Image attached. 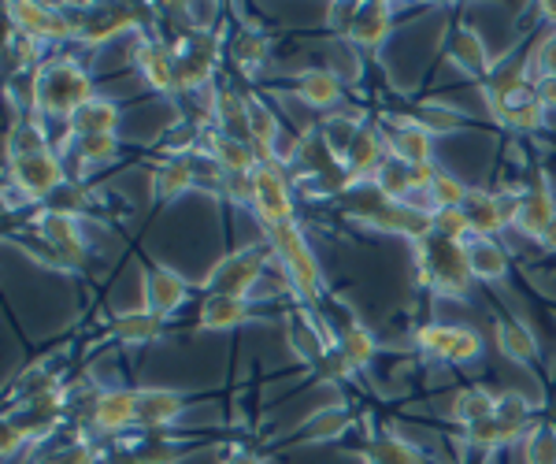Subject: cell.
Instances as JSON below:
<instances>
[{
  "label": "cell",
  "instance_id": "36",
  "mask_svg": "<svg viewBox=\"0 0 556 464\" xmlns=\"http://www.w3.org/2000/svg\"><path fill=\"white\" fill-rule=\"evenodd\" d=\"M267 49H271L267 34H256V30L253 34H238V38L227 45L230 64H235L241 75H256V71L267 64Z\"/></svg>",
  "mask_w": 556,
  "mask_h": 464
},
{
  "label": "cell",
  "instance_id": "37",
  "mask_svg": "<svg viewBox=\"0 0 556 464\" xmlns=\"http://www.w3.org/2000/svg\"><path fill=\"white\" fill-rule=\"evenodd\" d=\"M456 331L460 327H450V324H427L416 331V346L427 361H453V346H456Z\"/></svg>",
  "mask_w": 556,
  "mask_h": 464
},
{
  "label": "cell",
  "instance_id": "26",
  "mask_svg": "<svg viewBox=\"0 0 556 464\" xmlns=\"http://www.w3.org/2000/svg\"><path fill=\"white\" fill-rule=\"evenodd\" d=\"M115 127H119V104L108 97H93L67 120L71 138H101V134H115Z\"/></svg>",
  "mask_w": 556,
  "mask_h": 464
},
{
  "label": "cell",
  "instance_id": "41",
  "mask_svg": "<svg viewBox=\"0 0 556 464\" xmlns=\"http://www.w3.org/2000/svg\"><path fill=\"white\" fill-rule=\"evenodd\" d=\"M464 435H468V442L479 446V450H497V446L516 442L523 431H519V427H508L505 421H497V416H490V421H482V424L464 427Z\"/></svg>",
  "mask_w": 556,
  "mask_h": 464
},
{
  "label": "cell",
  "instance_id": "54",
  "mask_svg": "<svg viewBox=\"0 0 556 464\" xmlns=\"http://www.w3.org/2000/svg\"><path fill=\"white\" fill-rule=\"evenodd\" d=\"M538 15H542L545 23H553V30H556V0H545V4H538Z\"/></svg>",
  "mask_w": 556,
  "mask_h": 464
},
{
  "label": "cell",
  "instance_id": "28",
  "mask_svg": "<svg viewBox=\"0 0 556 464\" xmlns=\"http://www.w3.org/2000/svg\"><path fill=\"white\" fill-rule=\"evenodd\" d=\"M464 249H468V264H471V275L475 279H505L508 275V253L505 246L497 242V238H468L464 242Z\"/></svg>",
  "mask_w": 556,
  "mask_h": 464
},
{
  "label": "cell",
  "instance_id": "29",
  "mask_svg": "<svg viewBox=\"0 0 556 464\" xmlns=\"http://www.w3.org/2000/svg\"><path fill=\"white\" fill-rule=\"evenodd\" d=\"M450 416L460 427H471V424H482L490 416H497V394L486 387H464L453 394V409Z\"/></svg>",
  "mask_w": 556,
  "mask_h": 464
},
{
  "label": "cell",
  "instance_id": "21",
  "mask_svg": "<svg viewBox=\"0 0 556 464\" xmlns=\"http://www.w3.org/2000/svg\"><path fill=\"white\" fill-rule=\"evenodd\" d=\"M556 223V198L549 186H531V190H519V212H516V230H523L527 238H542Z\"/></svg>",
  "mask_w": 556,
  "mask_h": 464
},
{
  "label": "cell",
  "instance_id": "38",
  "mask_svg": "<svg viewBox=\"0 0 556 464\" xmlns=\"http://www.w3.org/2000/svg\"><path fill=\"white\" fill-rule=\"evenodd\" d=\"M468 186L460 183L456 175L450 172H442L438 167V175H434V183H430V190H427V209L430 212H442V209H464V201H468Z\"/></svg>",
  "mask_w": 556,
  "mask_h": 464
},
{
  "label": "cell",
  "instance_id": "18",
  "mask_svg": "<svg viewBox=\"0 0 556 464\" xmlns=\"http://www.w3.org/2000/svg\"><path fill=\"white\" fill-rule=\"evenodd\" d=\"M393 123H397V127L386 134L390 156L405 160V164H416V167L434 164V134H427L416 120H393Z\"/></svg>",
  "mask_w": 556,
  "mask_h": 464
},
{
  "label": "cell",
  "instance_id": "14",
  "mask_svg": "<svg viewBox=\"0 0 556 464\" xmlns=\"http://www.w3.org/2000/svg\"><path fill=\"white\" fill-rule=\"evenodd\" d=\"M89 421L104 435H123L138 427V390H101L89 405Z\"/></svg>",
  "mask_w": 556,
  "mask_h": 464
},
{
  "label": "cell",
  "instance_id": "31",
  "mask_svg": "<svg viewBox=\"0 0 556 464\" xmlns=\"http://www.w3.org/2000/svg\"><path fill=\"white\" fill-rule=\"evenodd\" d=\"M367 461L371 464H427V453L416 442H408L397 431H382L375 435L367 446Z\"/></svg>",
  "mask_w": 556,
  "mask_h": 464
},
{
  "label": "cell",
  "instance_id": "23",
  "mask_svg": "<svg viewBox=\"0 0 556 464\" xmlns=\"http://www.w3.org/2000/svg\"><path fill=\"white\" fill-rule=\"evenodd\" d=\"M208 112L215 120V130L230 134V138H238V141H253V134H249V97L245 93H238V89H230V86L215 89Z\"/></svg>",
  "mask_w": 556,
  "mask_h": 464
},
{
  "label": "cell",
  "instance_id": "7",
  "mask_svg": "<svg viewBox=\"0 0 556 464\" xmlns=\"http://www.w3.org/2000/svg\"><path fill=\"white\" fill-rule=\"evenodd\" d=\"M267 253H271V246H245V249H235V253H227L208 275H204V283H201L204 293L249 298L253 287L260 283V275H264V267H267Z\"/></svg>",
  "mask_w": 556,
  "mask_h": 464
},
{
  "label": "cell",
  "instance_id": "51",
  "mask_svg": "<svg viewBox=\"0 0 556 464\" xmlns=\"http://www.w3.org/2000/svg\"><path fill=\"white\" fill-rule=\"evenodd\" d=\"M26 446H30V435H26L15 421H4V442H0V453H4V457L12 461L15 453L26 450Z\"/></svg>",
  "mask_w": 556,
  "mask_h": 464
},
{
  "label": "cell",
  "instance_id": "40",
  "mask_svg": "<svg viewBox=\"0 0 556 464\" xmlns=\"http://www.w3.org/2000/svg\"><path fill=\"white\" fill-rule=\"evenodd\" d=\"M349 424H353V416H349L345 405H327L323 413H316L308 424H304V439H312V442L338 439V435L349 431Z\"/></svg>",
  "mask_w": 556,
  "mask_h": 464
},
{
  "label": "cell",
  "instance_id": "30",
  "mask_svg": "<svg viewBox=\"0 0 556 464\" xmlns=\"http://www.w3.org/2000/svg\"><path fill=\"white\" fill-rule=\"evenodd\" d=\"M164 324L167 319L156 316V312L130 309L112 319V338H119V342H156V338L164 335Z\"/></svg>",
  "mask_w": 556,
  "mask_h": 464
},
{
  "label": "cell",
  "instance_id": "2",
  "mask_svg": "<svg viewBox=\"0 0 556 464\" xmlns=\"http://www.w3.org/2000/svg\"><path fill=\"white\" fill-rule=\"evenodd\" d=\"M93 78L67 57L41 60L30 78V109L45 120H71L83 104L93 101Z\"/></svg>",
  "mask_w": 556,
  "mask_h": 464
},
{
  "label": "cell",
  "instance_id": "24",
  "mask_svg": "<svg viewBox=\"0 0 556 464\" xmlns=\"http://www.w3.org/2000/svg\"><path fill=\"white\" fill-rule=\"evenodd\" d=\"M293 93H298L308 109H338V104H342V78L330 67H308L293 78Z\"/></svg>",
  "mask_w": 556,
  "mask_h": 464
},
{
  "label": "cell",
  "instance_id": "25",
  "mask_svg": "<svg viewBox=\"0 0 556 464\" xmlns=\"http://www.w3.org/2000/svg\"><path fill=\"white\" fill-rule=\"evenodd\" d=\"M152 190L160 201H178L182 193L197 190V156H172L160 160L152 172Z\"/></svg>",
  "mask_w": 556,
  "mask_h": 464
},
{
  "label": "cell",
  "instance_id": "35",
  "mask_svg": "<svg viewBox=\"0 0 556 464\" xmlns=\"http://www.w3.org/2000/svg\"><path fill=\"white\" fill-rule=\"evenodd\" d=\"M497 350L516 364H534L538 361V342L519 319H497Z\"/></svg>",
  "mask_w": 556,
  "mask_h": 464
},
{
  "label": "cell",
  "instance_id": "5",
  "mask_svg": "<svg viewBox=\"0 0 556 464\" xmlns=\"http://www.w3.org/2000/svg\"><path fill=\"white\" fill-rule=\"evenodd\" d=\"M267 246H271V253L278 256V264H282L290 287L298 290L304 301H323V298H327L323 267L316 261V253H312V246L304 242L298 223H282V227H271V230H267Z\"/></svg>",
  "mask_w": 556,
  "mask_h": 464
},
{
  "label": "cell",
  "instance_id": "11",
  "mask_svg": "<svg viewBox=\"0 0 556 464\" xmlns=\"http://www.w3.org/2000/svg\"><path fill=\"white\" fill-rule=\"evenodd\" d=\"M130 60H134V67H138L141 83H146L149 89H156V93H178V86H175V52H172V45H167V41L149 38V34H138Z\"/></svg>",
  "mask_w": 556,
  "mask_h": 464
},
{
  "label": "cell",
  "instance_id": "12",
  "mask_svg": "<svg viewBox=\"0 0 556 464\" xmlns=\"http://www.w3.org/2000/svg\"><path fill=\"white\" fill-rule=\"evenodd\" d=\"M486 104H490L493 123H501V127H513L523 134H534L545 127V104L538 101L534 83L505 97H486Z\"/></svg>",
  "mask_w": 556,
  "mask_h": 464
},
{
  "label": "cell",
  "instance_id": "45",
  "mask_svg": "<svg viewBox=\"0 0 556 464\" xmlns=\"http://www.w3.org/2000/svg\"><path fill=\"white\" fill-rule=\"evenodd\" d=\"M497 421H505L508 427H519V431H531V401L516 390L508 394H497Z\"/></svg>",
  "mask_w": 556,
  "mask_h": 464
},
{
  "label": "cell",
  "instance_id": "46",
  "mask_svg": "<svg viewBox=\"0 0 556 464\" xmlns=\"http://www.w3.org/2000/svg\"><path fill=\"white\" fill-rule=\"evenodd\" d=\"M434 235L453 238V242H468V238H471V223H468V216H464V209L434 212Z\"/></svg>",
  "mask_w": 556,
  "mask_h": 464
},
{
  "label": "cell",
  "instance_id": "13",
  "mask_svg": "<svg viewBox=\"0 0 556 464\" xmlns=\"http://www.w3.org/2000/svg\"><path fill=\"white\" fill-rule=\"evenodd\" d=\"M134 30H141V12H134L127 4L93 8V12H86L83 20H78V41L89 45V49L119 38V34H134Z\"/></svg>",
  "mask_w": 556,
  "mask_h": 464
},
{
  "label": "cell",
  "instance_id": "27",
  "mask_svg": "<svg viewBox=\"0 0 556 464\" xmlns=\"http://www.w3.org/2000/svg\"><path fill=\"white\" fill-rule=\"evenodd\" d=\"M390 30H393V8L367 0V4H361V12H356V23H353V30H349V41L364 45V49H375V45H382L386 38H390Z\"/></svg>",
  "mask_w": 556,
  "mask_h": 464
},
{
  "label": "cell",
  "instance_id": "15",
  "mask_svg": "<svg viewBox=\"0 0 556 464\" xmlns=\"http://www.w3.org/2000/svg\"><path fill=\"white\" fill-rule=\"evenodd\" d=\"M201 153L208 156L212 164H219L227 175H253L260 167V160L253 153V141H238L215 127L201 130Z\"/></svg>",
  "mask_w": 556,
  "mask_h": 464
},
{
  "label": "cell",
  "instance_id": "52",
  "mask_svg": "<svg viewBox=\"0 0 556 464\" xmlns=\"http://www.w3.org/2000/svg\"><path fill=\"white\" fill-rule=\"evenodd\" d=\"M223 193L235 204H253V175H227Z\"/></svg>",
  "mask_w": 556,
  "mask_h": 464
},
{
  "label": "cell",
  "instance_id": "17",
  "mask_svg": "<svg viewBox=\"0 0 556 464\" xmlns=\"http://www.w3.org/2000/svg\"><path fill=\"white\" fill-rule=\"evenodd\" d=\"M386 156H390V146H386L382 134L375 127H361V134L353 138V146H349L342 164H345V172L356 186V183H371L375 172L386 164Z\"/></svg>",
  "mask_w": 556,
  "mask_h": 464
},
{
  "label": "cell",
  "instance_id": "56",
  "mask_svg": "<svg viewBox=\"0 0 556 464\" xmlns=\"http://www.w3.org/2000/svg\"><path fill=\"white\" fill-rule=\"evenodd\" d=\"M538 246H542V249H545V253H556V223H553V227H549V230H545V235H542V238H538Z\"/></svg>",
  "mask_w": 556,
  "mask_h": 464
},
{
  "label": "cell",
  "instance_id": "1",
  "mask_svg": "<svg viewBox=\"0 0 556 464\" xmlns=\"http://www.w3.org/2000/svg\"><path fill=\"white\" fill-rule=\"evenodd\" d=\"M345 216L364 223V227H371V230L412 238V242L434 235V212H427L424 204L386 198L375 183H356L353 190L345 193Z\"/></svg>",
  "mask_w": 556,
  "mask_h": 464
},
{
  "label": "cell",
  "instance_id": "6",
  "mask_svg": "<svg viewBox=\"0 0 556 464\" xmlns=\"http://www.w3.org/2000/svg\"><path fill=\"white\" fill-rule=\"evenodd\" d=\"M175 86L178 93H197L212 83L215 67L223 57V38L215 30H186L178 34L175 45Z\"/></svg>",
  "mask_w": 556,
  "mask_h": 464
},
{
  "label": "cell",
  "instance_id": "43",
  "mask_svg": "<svg viewBox=\"0 0 556 464\" xmlns=\"http://www.w3.org/2000/svg\"><path fill=\"white\" fill-rule=\"evenodd\" d=\"M38 60V41L23 38L8 26V41H4V67H8V78H15L23 67H30Z\"/></svg>",
  "mask_w": 556,
  "mask_h": 464
},
{
  "label": "cell",
  "instance_id": "55",
  "mask_svg": "<svg viewBox=\"0 0 556 464\" xmlns=\"http://www.w3.org/2000/svg\"><path fill=\"white\" fill-rule=\"evenodd\" d=\"M223 464H264V457H256V453H230Z\"/></svg>",
  "mask_w": 556,
  "mask_h": 464
},
{
  "label": "cell",
  "instance_id": "53",
  "mask_svg": "<svg viewBox=\"0 0 556 464\" xmlns=\"http://www.w3.org/2000/svg\"><path fill=\"white\" fill-rule=\"evenodd\" d=\"M534 93H538V101L545 104V112H549V109H556V78L534 75Z\"/></svg>",
  "mask_w": 556,
  "mask_h": 464
},
{
  "label": "cell",
  "instance_id": "16",
  "mask_svg": "<svg viewBox=\"0 0 556 464\" xmlns=\"http://www.w3.org/2000/svg\"><path fill=\"white\" fill-rule=\"evenodd\" d=\"M186 298H190V283L182 279V275L175 272V267H164V264H152L146 272V305L149 312H156V316H172L186 305Z\"/></svg>",
  "mask_w": 556,
  "mask_h": 464
},
{
  "label": "cell",
  "instance_id": "3",
  "mask_svg": "<svg viewBox=\"0 0 556 464\" xmlns=\"http://www.w3.org/2000/svg\"><path fill=\"white\" fill-rule=\"evenodd\" d=\"M416 272L419 283L430 287L438 298H464L471 290V264L464 242L442 235H427L416 242Z\"/></svg>",
  "mask_w": 556,
  "mask_h": 464
},
{
  "label": "cell",
  "instance_id": "47",
  "mask_svg": "<svg viewBox=\"0 0 556 464\" xmlns=\"http://www.w3.org/2000/svg\"><path fill=\"white\" fill-rule=\"evenodd\" d=\"M97 453L89 442H71V446H56V450H45L38 453L34 464H93Z\"/></svg>",
  "mask_w": 556,
  "mask_h": 464
},
{
  "label": "cell",
  "instance_id": "44",
  "mask_svg": "<svg viewBox=\"0 0 556 464\" xmlns=\"http://www.w3.org/2000/svg\"><path fill=\"white\" fill-rule=\"evenodd\" d=\"M527 464H556V427L534 424V431L527 435Z\"/></svg>",
  "mask_w": 556,
  "mask_h": 464
},
{
  "label": "cell",
  "instance_id": "9",
  "mask_svg": "<svg viewBox=\"0 0 556 464\" xmlns=\"http://www.w3.org/2000/svg\"><path fill=\"white\" fill-rule=\"evenodd\" d=\"M4 15H8V26L15 34L30 41H67V38H78V23L71 20L64 8H52V4H4Z\"/></svg>",
  "mask_w": 556,
  "mask_h": 464
},
{
  "label": "cell",
  "instance_id": "19",
  "mask_svg": "<svg viewBox=\"0 0 556 464\" xmlns=\"http://www.w3.org/2000/svg\"><path fill=\"white\" fill-rule=\"evenodd\" d=\"M450 60L464 75H471L475 83L486 86V78L493 75V60H490V49L471 26H456L453 38H450Z\"/></svg>",
  "mask_w": 556,
  "mask_h": 464
},
{
  "label": "cell",
  "instance_id": "4",
  "mask_svg": "<svg viewBox=\"0 0 556 464\" xmlns=\"http://www.w3.org/2000/svg\"><path fill=\"white\" fill-rule=\"evenodd\" d=\"M64 186H67V172H64V160H60V149L45 146L34 149V153H20L8 160V204H15V198L49 201Z\"/></svg>",
  "mask_w": 556,
  "mask_h": 464
},
{
  "label": "cell",
  "instance_id": "42",
  "mask_svg": "<svg viewBox=\"0 0 556 464\" xmlns=\"http://www.w3.org/2000/svg\"><path fill=\"white\" fill-rule=\"evenodd\" d=\"M412 120H416L427 134H453V130H460L464 115L450 109V104H424Z\"/></svg>",
  "mask_w": 556,
  "mask_h": 464
},
{
  "label": "cell",
  "instance_id": "8",
  "mask_svg": "<svg viewBox=\"0 0 556 464\" xmlns=\"http://www.w3.org/2000/svg\"><path fill=\"white\" fill-rule=\"evenodd\" d=\"M38 238L41 246H49V261L52 267H78L86 264V238H83V223L75 212L64 209H49L38 216Z\"/></svg>",
  "mask_w": 556,
  "mask_h": 464
},
{
  "label": "cell",
  "instance_id": "32",
  "mask_svg": "<svg viewBox=\"0 0 556 464\" xmlns=\"http://www.w3.org/2000/svg\"><path fill=\"white\" fill-rule=\"evenodd\" d=\"M71 156L78 164V175H89L97 167L115 164L119 156V138L115 134H101V138H71Z\"/></svg>",
  "mask_w": 556,
  "mask_h": 464
},
{
  "label": "cell",
  "instance_id": "20",
  "mask_svg": "<svg viewBox=\"0 0 556 464\" xmlns=\"http://www.w3.org/2000/svg\"><path fill=\"white\" fill-rule=\"evenodd\" d=\"M182 413H186V398L175 394V390L167 387L138 390V427H146V431H164Z\"/></svg>",
  "mask_w": 556,
  "mask_h": 464
},
{
  "label": "cell",
  "instance_id": "33",
  "mask_svg": "<svg viewBox=\"0 0 556 464\" xmlns=\"http://www.w3.org/2000/svg\"><path fill=\"white\" fill-rule=\"evenodd\" d=\"M464 216H468L475 238H493L497 230H505V220H501V209H497V193L471 190L468 201H464Z\"/></svg>",
  "mask_w": 556,
  "mask_h": 464
},
{
  "label": "cell",
  "instance_id": "48",
  "mask_svg": "<svg viewBox=\"0 0 556 464\" xmlns=\"http://www.w3.org/2000/svg\"><path fill=\"white\" fill-rule=\"evenodd\" d=\"M482 356V338L479 331H471V327H460L456 331V346H453V361L450 364H471Z\"/></svg>",
  "mask_w": 556,
  "mask_h": 464
},
{
  "label": "cell",
  "instance_id": "10",
  "mask_svg": "<svg viewBox=\"0 0 556 464\" xmlns=\"http://www.w3.org/2000/svg\"><path fill=\"white\" fill-rule=\"evenodd\" d=\"M253 212L264 230L293 223V193L282 164H260L253 172Z\"/></svg>",
  "mask_w": 556,
  "mask_h": 464
},
{
  "label": "cell",
  "instance_id": "39",
  "mask_svg": "<svg viewBox=\"0 0 556 464\" xmlns=\"http://www.w3.org/2000/svg\"><path fill=\"white\" fill-rule=\"evenodd\" d=\"M319 134H323V141H327L330 153H334L338 160H345L349 146H353V138L361 134V123H356L353 115L334 112V115H327V120L319 123Z\"/></svg>",
  "mask_w": 556,
  "mask_h": 464
},
{
  "label": "cell",
  "instance_id": "49",
  "mask_svg": "<svg viewBox=\"0 0 556 464\" xmlns=\"http://www.w3.org/2000/svg\"><path fill=\"white\" fill-rule=\"evenodd\" d=\"M356 12H361V4H330V12H327L330 34L349 38V30H353V23H356Z\"/></svg>",
  "mask_w": 556,
  "mask_h": 464
},
{
  "label": "cell",
  "instance_id": "34",
  "mask_svg": "<svg viewBox=\"0 0 556 464\" xmlns=\"http://www.w3.org/2000/svg\"><path fill=\"white\" fill-rule=\"evenodd\" d=\"M338 350L353 368H367V364L375 361V353H379V342H375V335L367 331L364 324H356V319H345L342 327H338Z\"/></svg>",
  "mask_w": 556,
  "mask_h": 464
},
{
  "label": "cell",
  "instance_id": "50",
  "mask_svg": "<svg viewBox=\"0 0 556 464\" xmlns=\"http://www.w3.org/2000/svg\"><path fill=\"white\" fill-rule=\"evenodd\" d=\"M534 67H538V75L556 78V30H549L542 41H538V49H534Z\"/></svg>",
  "mask_w": 556,
  "mask_h": 464
},
{
  "label": "cell",
  "instance_id": "22",
  "mask_svg": "<svg viewBox=\"0 0 556 464\" xmlns=\"http://www.w3.org/2000/svg\"><path fill=\"white\" fill-rule=\"evenodd\" d=\"M253 319V301L249 298H227V293H204L201 312H197V324L204 331H230Z\"/></svg>",
  "mask_w": 556,
  "mask_h": 464
}]
</instances>
